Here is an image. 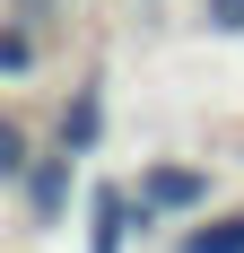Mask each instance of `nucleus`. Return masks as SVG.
I'll return each mask as SVG.
<instances>
[{"label": "nucleus", "instance_id": "obj_3", "mask_svg": "<svg viewBox=\"0 0 244 253\" xmlns=\"http://www.w3.org/2000/svg\"><path fill=\"white\" fill-rule=\"evenodd\" d=\"M79 218H87V253H122V245H131V227H148V210H140L131 183H87Z\"/></svg>", "mask_w": 244, "mask_h": 253}, {"label": "nucleus", "instance_id": "obj_7", "mask_svg": "<svg viewBox=\"0 0 244 253\" xmlns=\"http://www.w3.org/2000/svg\"><path fill=\"white\" fill-rule=\"evenodd\" d=\"M26 166H35V140H26L18 123H0V175H9V183H26Z\"/></svg>", "mask_w": 244, "mask_h": 253}, {"label": "nucleus", "instance_id": "obj_4", "mask_svg": "<svg viewBox=\"0 0 244 253\" xmlns=\"http://www.w3.org/2000/svg\"><path fill=\"white\" fill-rule=\"evenodd\" d=\"M52 149H70V157H96V149H105V70H87V79L70 87L61 123H52Z\"/></svg>", "mask_w": 244, "mask_h": 253}, {"label": "nucleus", "instance_id": "obj_5", "mask_svg": "<svg viewBox=\"0 0 244 253\" xmlns=\"http://www.w3.org/2000/svg\"><path fill=\"white\" fill-rule=\"evenodd\" d=\"M174 253H244V210H209L174 236Z\"/></svg>", "mask_w": 244, "mask_h": 253}, {"label": "nucleus", "instance_id": "obj_8", "mask_svg": "<svg viewBox=\"0 0 244 253\" xmlns=\"http://www.w3.org/2000/svg\"><path fill=\"white\" fill-rule=\"evenodd\" d=\"M201 26L209 35H244V0H201Z\"/></svg>", "mask_w": 244, "mask_h": 253}, {"label": "nucleus", "instance_id": "obj_6", "mask_svg": "<svg viewBox=\"0 0 244 253\" xmlns=\"http://www.w3.org/2000/svg\"><path fill=\"white\" fill-rule=\"evenodd\" d=\"M0 79H35V18L0 26Z\"/></svg>", "mask_w": 244, "mask_h": 253}, {"label": "nucleus", "instance_id": "obj_2", "mask_svg": "<svg viewBox=\"0 0 244 253\" xmlns=\"http://www.w3.org/2000/svg\"><path fill=\"white\" fill-rule=\"evenodd\" d=\"M18 201H26V227H61V218H70V201H87V192H79V157H70V149L35 157V166H26V183H18Z\"/></svg>", "mask_w": 244, "mask_h": 253}, {"label": "nucleus", "instance_id": "obj_1", "mask_svg": "<svg viewBox=\"0 0 244 253\" xmlns=\"http://www.w3.org/2000/svg\"><path fill=\"white\" fill-rule=\"evenodd\" d=\"M131 192H140L148 218H209L218 175H209V166H183V157H148L140 175H131Z\"/></svg>", "mask_w": 244, "mask_h": 253}]
</instances>
